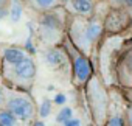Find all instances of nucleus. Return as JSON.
Listing matches in <instances>:
<instances>
[{
	"mask_svg": "<svg viewBox=\"0 0 132 126\" xmlns=\"http://www.w3.org/2000/svg\"><path fill=\"white\" fill-rule=\"evenodd\" d=\"M107 10H109V3L106 0H101L96 8V13L90 17L67 14L65 36L70 39V42L78 50L90 56L92 61L95 59L96 48L104 36V16Z\"/></svg>",
	"mask_w": 132,
	"mask_h": 126,
	"instance_id": "nucleus-1",
	"label": "nucleus"
},
{
	"mask_svg": "<svg viewBox=\"0 0 132 126\" xmlns=\"http://www.w3.org/2000/svg\"><path fill=\"white\" fill-rule=\"evenodd\" d=\"M36 76L37 66L23 48L16 45L0 48V78L3 86L30 92L36 83Z\"/></svg>",
	"mask_w": 132,
	"mask_h": 126,
	"instance_id": "nucleus-2",
	"label": "nucleus"
},
{
	"mask_svg": "<svg viewBox=\"0 0 132 126\" xmlns=\"http://www.w3.org/2000/svg\"><path fill=\"white\" fill-rule=\"evenodd\" d=\"M132 41L130 31L127 33H118V34H104L93 59L95 70L100 73L103 81L107 86H117L115 80V66L120 53L123 48Z\"/></svg>",
	"mask_w": 132,
	"mask_h": 126,
	"instance_id": "nucleus-3",
	"label": "nucleus"
},
{
	"mask_svg": "<svg viewBox=\"0 0 132 126\" xmlns=\"http://www.w3.org/2000/svg\"><path fill=\"white\" fill-rule=\"evenodd\" d=\"M81 90L84 92V100L92 124H106L109 112V86L103 81L96 70Z\"/></svg>",
	"mask_w": 132,
	"mask_h": 126,
	"instance_id": "nucleus-4",
	"label": "nucleus"
},
{
	"mask_svg": "<svg viewBox=\"0 0 132 126\" xmlns=\"http://www.w3.org/2000/svg\"><path fill=\"white\" fill-rule=\"evenodd\" d=\"M2 92V106L10 109L22 124H31L37 118V104L31 93L28 90H20V89H13L8 86L0 87Z\"/></svg>",
	"mask_w": 132,
	"mask_h": 126,
	"instance_id": "nucleus-5",
	"label": "nucleus"
},
{
	"mask_svg": "<svg viewBox=\"0 0 132 126\" xmlns=\"http://www.w3.org/2000/svg\"><path fill=\"white\" fill-rule=\"evenodd\" d=\"M62 48L65 51L69 62H70V73H72V84L76 89H82L84 84L90 80V76L95 73V66L90 56L84 54L81 50H78L70 39L64 34L62 37Z\"/></svg>",
	"mask_w": 132,
	"mask_h": 126,
	"instance_id": "nucleus-6",
	"label": "nucleus"
},
{
	"mask_svg": "<svg viewBox=\"0 0 132 126\" xmlns=\"http://www.w3.org/2000/svg\"><path fill=\"white\" fill-rule=\"evenodd\" d=\"M126 109H127V98L124 90L120 86H109V112H107L106 124L124 126Z\"/></svg>",
	"mask_w": 132,
	"mask_h": 126,
	"instance_id": "nucleus-7",
	"label": "nucleus"
},
{
	"mask_svg": "<svg viewBox=\"0 0 132 126\" xmlns=\"http://www.w3.org/2000/svg\"><path fill=\"white\" fill-rule=\"evenodd\" d=\"M132 31V16L123 8H112L104 16V34H118Z\"/></svg>",
	"mask_w": 132,
	"mask_h": 126,
	"instance_id": "nucleus-8",
	"label": "nucleus"
},
{
	"mask_svg": "<svg viewBox=\"0 0 132 126\" xmlns=\"http://www.w3.org/2000/svg\"><path fill=\"white\" fill-rule=\"evenodd\" d=\"M117 86L124 90H132V41L123 48L115 66Z\"/></svg>",
	"mask_w": 132,
	"mask_h": 126,
	"instance_id": "nucleus-9",
	"label": "nucleus"
},
{
	"mask_svg": "<svg viewBox=\"0 0 132 126\" xmlns=\"http://www.w3.org/2000/svg\"><path fill=\"white\" fill-rule=\"evenodd\" d=\"M100 2L101 0H65L62 8L69 16L90 17L96 13Z\"/></svg>",
	"mask_w": 132,
	"mask_h": 126,
	"instance_id": "nucleus-10",
	"label": "nucleus"
},
{
	"mask_svg": "<svg viewBox=\"0 0 132 126\" xmlns=\"http://www.w3.org/2000/svg\"><path fill=\"white\" fill-rule=\"evenodd\" d=\"M20 2L28 10H31L37 14H44V13H50V11L62 8L65 0H20Z\"/></svg>",
	"mask_w": 132,
	"mask_h": 126,
	"instance_id": "nucleus-11",
	"label": "nucleus"
},
{
	"mask_svg": "<svg viewBox=\"0 0 132 126\" xmlns=\"http://www.w3.org/2000/svg\"><path fill=\"white\" fill-rule=\"evenodd\" d=\"M22 124L20 120L5 106H0V126H17Z\"/></svg>",
	"mask_w": 132,
	"mask_h": 126,
	"instance_id": "nucleus-12",
	"label": "nucleus"
},
{
	"mask_svg": "<svg viewBox=\"0 0 132 126\" xmlns=\"http://www.w3.org/2000/svg\"><path fill=\"white\" fill-rule=\"evenodd\" d=\"M112 8H123L132 16V0H106Z\"/></svg>",
	"mask_w": 132,
	"mask_h": 126,
	"instance_id": "nucleus-13",
	"label": "nucleus"
},
{
	"mask_svg": "<svg viewBox=\"0 0 132 126\" xmlns=\"http://www.w3.org/2000/svg\"><path fill=\"white\" fill-rule=\"evenodd\" d=\"M124 90V89H123ZM127 98V109H126V126H132V90H124Z\"/></svg>",
	"mask_w": 132,
	"mask_h": 126,
	"instance_id": "nucleus-14",
	"label": "nucleus"
},
{
	"mask_svg": "<svg viewBox=\"0 0 132 126\" xmlns=\"http://www.w3.org/2000/svg\"><path fill=\"white\" fill-rule=\"evenodd\" d=\"M69 118H72V107H69V106H65V107H62L61 111H59V114L56 115V123H65Z\"/></svg>",
	"mask_w": 132,
	"mask_h": 126,
	"instance_id": "nucleus-15",
	"label": "nucleus"
},
{
	"mask_svg": "<svg viewBox=\"0 0 132 126\" xmlns=\"http://www.w3.org/2000/svg\"><path fill=\"white\" fill-rule=\"evenodd\" d=\"M10 3H11V0H0V10L6 8V6H8Z\"/></svg>",
	"mask_w": 132,
	"mask_h": 126,
	"instance_id": "nucleus-16",
	"label": "nucleus"
}]
</instances>
